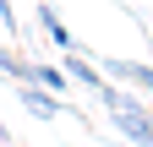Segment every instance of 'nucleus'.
<instances>
[{"mask_svg":"<svg viewBox=\"0 0 153 147\" xmlns=\"http://www.w3.org/2000/svg\"><path fill=\"white\" fill-rule=\"evenodd\" d=\"M93 98H99L109 115H115V125H120V136H131V147H153V115H148V109L126 93L120 82H104Z\"/></svg>","mask_w":153,"mask_h":147,"instance_id":"nucleus-1","label":"nucleus"},{"mask_svg":"<svg viewBox=\"0 0 153 147\" xmlns=\"http://www.w3.org/2000/svg\"><path fill=\"white\" fill-rule=\"evenodd\" d=\"M16 98H22V104H27V115H38V120H55V115L66 109L55 93H44L38 82H16Z\"/></svg>","mask_w":153,"mask_h":147,"instance_id":"nucleus-2","label":"nucleus"},{"mask_svg":"<svg viewBox=\"0 0 153 147\" xmlns=\"http://www.w3.org/2000/svg\"><path fill=\"white\" fill-rule=\"evenodd\" d=\"M104 76H109V82H131V87H142V93H153V65H142V60H104Z\"/></svg>","mask_w":153,"mask_h":147,"instance_id":"nucleus-3","label":"nucleus"},{"mask_svg":"<svg viewBox=\"0 0 153 147\" xmlns=\"http://www.w3.org/2000/svg\"><path fill=\"white\" fill-rule=\"evenodd\" d=\"M60 71H66V76H71V82H82V87H88V93H99V87L109 82V76H104V71H93V65H88V60H82V54H76V49H66V65H60Z\"/></svg>","mask_w":153,"mask_h":147,"instance_id":"nucleus-4","label":"nucleus"},{"mask_svg":"<svg viewBox=\"0 0 153 147\" xmlns=\"http://www.w3.org/2000/svg\"><path fill=\"white\" fill-rule=\"evenodd\" d=\"M38 27H44V38L55 44V49H76V38H71V27L55 16V6H38Z\"/></svg>","mask_w":153,"mask_h":147,"instance_id":"nucleus-5","label":"nucleus"},{"mask_svg":"<svg viewBox=\"0 0 153 147\" xmlns=\"http://www.w3.org/2000/svg\"><path fill=\"white\" fill-rule=\"evenodd\" d=\"M0 76H11V82H33V60H22L11 44L0 49Z\"/></svg>","mask_w":153,"mask_h":147,"instance_id":"nucleus-6","label":"nucleus"},{"mask_svg":"<svg viewBox=\"0 0 153 147\" xmlns=\"http://www.w3.org/2000/svg\"><path fill=\"white\" fill-rule=\"evenodd\" d=\"M33 82L44 87V93H66V87H71V76H66L60 65H33Z\"/></svg>","mask_w":153,"mask_h":147,"instance_id":"nucleus-7","label":"nucleus"},{"mask_svg":"<svg viewBox=\"0 0 153 147\" xmlns=\"http://www.w3.org/2000/svg\"><path fill=\"white\" fill-rule=\"evenodd\" d=\"M11 6H16V0H0V22H6V33H16V11H11Z\"/></svg>","mask_w":153,"mask_h":147,"instance_id":"nucleus-8","label":"nucleus"},{"mask_svg":"<svg viewBox=\"0 0 153 147\" xmlns=\"http://www.w3.org/2000/svg\"><path fill=\"white\" fill-rule=\"evenodd\" d=\"M115 6H131V0H115Z\"/></svg>","mask_w":153,"mask_h":147,"instance_id":"nucleus-9","label":"nucleus"},{"mask_svg":"<svg viewBox=\"0 0 153 147\" xmlns=\"http://www.w3.org/2000/svg\"><path fill=\"white\" fill-rule=\"evenodd\" d=\"M120 147H131V142H120Z\"/></svg>","mask_w":153,"mask_h":147,"instance_id":"nucleus-10","label":"nucleus"},{"mask_svg":"<svg viewBox=\"0 0 153 147\" xmlns=\"http://www.w3.org/2000/svg\"><path fill=\"white\" fill-rule=\"evenodd\" d=\"M0 147H6V142H0Z\"/></svg>","mask_w":153,"mask_h":147,"instance_id":"nucleus-11","label":"nucleus"}]
</instances>
